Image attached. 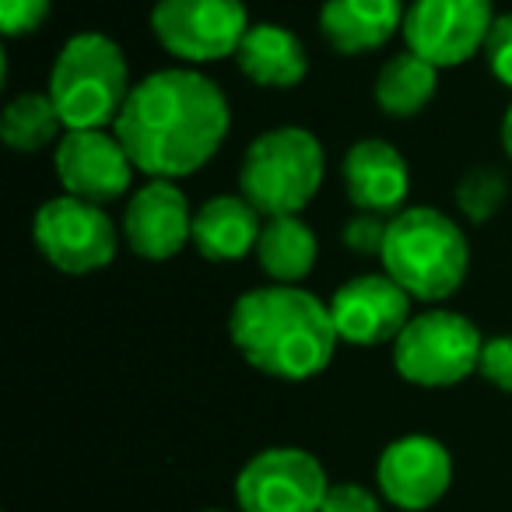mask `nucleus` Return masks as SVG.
Segmentation results:
<instances>
[{
    "label": "nucleus",
    "mask_w": 512,
    "mask_h": 512,
    "mask_svg": "<svg viewBox=\"0 0 512 512\" xmlns=\"http://www.w3.org/2000/svg\"><path fill=\"white\" fill-rule=\"evenodd\" d=\"M232 109L197 67H169L137 81L127 95L116 137L148 179H186L225 144Z\"/></svg>",
    "instance_id": "nucleus-1"
},
{
    "label": "nucleus",
    "mask_w": 512,
    "mask_h": 512,
    "mask_svg": "<svg viewBox=\"0 0 512 512\" xmlns=\"http://www.w3.org/2000/svg\"><path fill=\"white\" fill-rule=\"evenodd\" d=\"M228 337L256 372L281 383L320 376L341 341L330 302L299 285H267L239 295L228 313Z\"/></svg>",
    "instance_id": "nucleus-2"
},
{
    "label": "nucleus",
    "mask_w": 512,
    "mask_h": 512,
    "mask_svg": "<svg viewBox=\"0 0 512 512\" xmlns=\"http://www.w3.org/2000/svg\"><path fill=\"white\" fill-rule=\"evenodd\" d=\"M379 264L411 299L435 306L467 281L470 242L449 214L435 207H404L390 218Z\"/></svg>",
    "instance_id": "nucleus-3"
},
{
    "label": "nucleus",
    "mask_w": 512,
    "mask_h": 512,
    "mask_svg": "<svg viewBox=\"0 0 512 512\" xmlns=\"http://www.w3.org/2000/svg\"><path fill=\"white\" fill-rule=\"evenodd\" d=\"M123 50L102 32H78L50 67V92L67 130H106L120 120L130 95Z\"/></svg>",
    "instance_id": "nucleus-4"
},
{
    "label": "nucleus",
    "mask_w": 512,
    "mask_h": 512,
    "mask_svg": "<svg viewBox=\"0 0 512 512\" xmlns=\"http://www.w3.org/2000/svg\"><path fill=\"white\" fill-rule=\"evenodd\" d=\"M327 155L306 127H278L260 134L239 165V193L264 214H302L323 186Z\"/></svg>",
    "instance_id": "nucleus-5"
},
{
    "label": "nucleus",
    "mask_w": 512,
    "mask_h": 512,
    "mask_svg": "<svg viewBox=\"0 0 512 512\" xmlns=\"http://www.w3.org/2000/svg\"><path fill=\"white\" fill-rule=\"evenodd\" d=\"M481 348V330L463 313L425 309V313H414L393 341V369L411 386L442 390L474 376Z\"/></svg>",
    "instance_id": "nucleus-6"
},
{
    "label": "nucleus",
    "mask_w": 512,
    "mask_h": 512,
    "mask_svg": "<svg viewBox=\"0 0 512 512\" xmlns=\"http://www.w3.org/2000/svg\"><path fill=\"white\" fill-rule=\"evenodd\" d=\"M32 235L46 264L64 274L102 271L116 260V246H120V232L106 207L71 193H60L39 207Z\"/></svg>",
    "instance_id": "nucleus-7"
},
{
    "label": "nucleus",
    "mask_w": 512,
    "mask_h": 512,
    "mask_svg": "<svg viewBox=\"0 0 512 512\" xmlns=\"http://www.w3.org/2000/svg\"><path fill=\"white\" fill-rule=\"evenodd\" d=\"M151 32L169 57L200 67L235 57L249 32V15L242 0H158Z\"/></svg>",
    "instance_id": "nucleus-8"
},
{
    "label": "nucleus",
    "mask_w": 512,
    "mask_h": 512,
    "mask_svg": "<svg viewBox=\"0 0 512 512\" xmlns=\"http://www.w3.org/2000/svg\"><path fill=\"white\" fill-rule=\"evenodd\" d=\"M327 470L309 449L274 446L256 453L235 477L239 512H320Z\"/></svg>",
    "instance_id": "nucleus-9"
},
{
    "label": "nucleus",
    "mask_w": 512,
    "mask_h": 512,
    "mask_svg": "<svg viewBox=\"0 0 512 512\" xmlns=\"http://www.w3.org/2000/svg\"><path fill=\"white\" fill-rule=\"evenodd\" d=\"M495 18L491 0H414L400 32L407 50L442 71L467 64L477 50H484Z\"/></svg>",
    "instance_id": "nucleus-10"
},
{
    "label": "nucleus",
    "mask_w": 512,
    "mask_h": 512,
    "mask_svg": "<svg viewBox=\"0 0 512 512\" xmlns=\"http://www.w3.org/2000/svg\"><path fill=\"white\" fill-rule=\"evenodd\" d=\"M53 165L64 183V193L92 204H113L127 197L134 183V158L123 148L116 130H64L53 151Z\"/></svg>",
    "instance_id": "nucleus-11"
},
{
    "label": "nucleus",
    "mask_w": 512,
    "mask_h": 512,
    "mask_svg": "<svg viewBox=\"0 0 512 512\" xmlns=\"http://www.w3.org/2000/svg\"><path fill=\"white\" fill-rule=\"evenodd\" d=\"M376 481L393 509L425 512L453 484V456L432 435H404L379 453Z\"/></svg>",
    "instance_id": "nucleus-12"
},
{
    "label": "nucleus",
    "mask_w": 512,
    "mask_h": 512,
    "mask_svg": "<svg viewBox=\"0 0 512 512\" xmlns=\"http://www.w3.org/2000/svg\"><path fill=\"white\" fill-rule=\"evenodd\" d=\"M411 295L390 274H362L337 288L330 299V316L344 344L355 348H379L393 344L400 330L411 323Z\"/></svg>",
    "instance_id": "nucleus-13"
},
{
    "label": "nucleus",
    "mask_w": 512,
    "mask_h": 512,
    "mask_svg": "<svg viewBox=\"0 0 512 512\" xmlns=\"http://www.w3.org/2000/svg\"><path fill=\"white\" fill-rule=\"evenodd\" d=\"M193 207L176 179H148L141 190L130 193L123 211V235L130 249L151 264L172 260L193 242Z\"/></svg>",
    "instance_id": "nucleus-14"
},
{
    "label": "nucleus",
    "mask_w": 512,
    "mask_h": 512,
    "mask_svg": "<svg viewBox=\"0 0 512 512\" xmlns=\"http://www.w3.org/2000/svg\"><path fill=\"white\" fill-rule=\"evenodd\" d=\"M344 190L358 211L369 214H400L411 193V169L404 155L383 137L355 141L344 155Z\"/></svg>",
    "instance_id": "nucleus-15"
},
{
    "label": "nucleus",
    "mask_w": 512,
    "mask_h": 512,
    "mask_svg": "<svg viewBox=\"0 0 512 512\" xmlns=\"http://www.w3.org/2000/svg\"><path fill=\"white\" fill-rule=\"evenodd\" d=\"M264 221V214L242 193H221L204 200L193 214V246L211 264H235L242 256L256 253Z\"/></svg>",
    "instance_id": "nucleus-16"
},
{
    "label": "nucleus",
    "mask_w": 512,
    "mask_h": 512,
    "mask_svg": "<svg viewBox=\"0 0 512 512\" xmlns=\"http://www.w3.org/2000/svg\"><path fill=\"white\" fill-rule=\"evenodd\" d=\"M404 0H323L320 32L344 57L372 53L404 29Z\"/></svg>",
    "instance_id": "nucleus-17"
},
{
    "label": "nucleus",
    "mask_w": 512,
    "mask_h": 512,
    "mask_svg": "<svg viewBox=\"0 0 512 512\" xmlns=\"http://www.w3.org/2000/svg\"><path fill=\"white\" fill-rule=\"evenodd\" d=\"M235 64L260 88H295L309 74V57L302 39L292 29L274 22L249 25L239 50H235Z\"/></svg>",
    "instance_id": "nucleus-18"
},
{
    "label": "nucleus",
    "mask_w": 512,
    "mask_h": 512,
    "mask_svg": "<svg viewBox=\"0 0 512 512\" xmlns=\"http://www.w3.org/2000/svg\"><path fill=\"white\" fill-rule=\"evenodd\" d=\"M320 242L316 232L299 218V214H281L267 218L260 242H256V260L274 285H299L313 274Z\"/></svg>",
    "instance_id": "nucleus-19"
},
{
    "label": "nucleus",
    "mask_w": 512,
    "mask_h": 512,
    "mask_svg": "<svg viewBox=\"0 0 512 512\" xmlns=\"http://www.w3.org/2000/svg\"><path fill=\"white\" fill-rule=\"evenodd\" d=\"M435 88H439V67L428 64L418 53L404 50L379 67L372 95H376V106L386 116L411 120L435 99Z\"/></svg>",
    "instance_id": "nucleus-20"
},
{
    "label": "nucleus",
    "mask_w": 512,
    "mask_h": 512,
    "mask_svg": "<svg viewBox=\"0 0 512 512\" xmlns=\"http://www.w3.org/2000/svg\"><path fill=\"white\" fill-rule=\"evenodd\" d=\"M60 130L64 120H60L57 106H53L50 92H25L18 99H11L4 106V116H0V137L11 151L18 155H36L46 144L60 141Z\"/></svg>",
    "instance_id": "nucleus-21"
},
{
    "label": "nucleus",
    "mask_w": 512,
    "mask_h": 512,
    "mask_svg": "<svg viewBox=\"0 0 512 512\" xmlns=\"http://www.w3.org/2000/svg\"><path fill=\"white\" fill-rule=\"evenodd\" d=\"M505 197H509V183H505L498 165H474L463 172V179L456 183V204L467 214L474 225L491 221L502 211Z\"/></svg>",
    "instance_id": "nucleus-22"
},
{
    "label": "nucleus",
    "mask_w": 512,
    "mask_h": 512,
    "mask_svg": "<svg viewBox=\"0 0 512 512\" xmlns=\"http://www.w3.org/2000/svg\"><path fill=\"white\" fill-rule=\"evenodd\" d=\"M50 18V0H0V29L8 39H22L43 29Z\"/></svg>",
    "instance_id": "nucleus-23"
},
{
    "label": "nucleus",
    "mask_w": 512,
    "mask_h": 512,
    "mask_svg": "<svg viewBox=\"0 0 512 512\" xmlns=\"http://www.w3.org/2000/svg\"><path fill=\"white\" fill-rule=\"evenodd\" d=\"M477 372L502 393H512V334L484 337Z\"/></svg>",
    "instance_id": "nucleus-24"
},
{
    "label": "nucleus",
    "mask_w": 512,
    "mask_h": 512,
    "mask_svg": "<svg viewBox=\"0 0 512 512\" xmlns=\"http://www.w3.org/2000/svg\"><path fill=\"white\" fill-rule=\"evenodd\" d=\"M386 228H390L386 214L358 211L355 218L344 225V242H348V249H355V253H362V256H379L386 246Z\"/></svg>",
    "instance_id": "nucleus-25"
},
{
    "label": "nucleus",
    "mask_w": 512,
    "mask_h": 512,
    "mask_svg": "<svg viewBox=\"0 0 512 512\" xmlns=\"http://www.w3.org/2000/svg\"><path fill=\"white\" fill-rule=\"evenodd\" d=\"M484 57H488V67L498 85L512 92V15L495 18L488 43H484Z\"/></svg>",
    "instance_id": "nucleus-26"
},
{
    "label": "nucleus",
    "mask_w": 512,
    "mask_h": 512,
    "mask_svg": "<svg viewBox=\"0 0 512 512\" xmlns=\"http://www.w3.org/2000/svg\"><path fill=\"white\" fill-rule=\"evenodd\" d=\"M320 512H383V502L369 488H362V484L344 481V484H330Z\"/></svg>",
    "instance_id": "nucleus-27"
},
{
    "label": "nucleus",
    "mask_w": 512,
    "mask_h": 512,
    "mask_svg": "<svg viewBox=\"0 0 512 512\" xmlns=\"http://www.w3.org/2000/svg\"><path fill=\"white\" fill-rule=\"evenodd\" d=\"M502 148H505V158L512 162V106L505 109V116H502Z\"/></svg>",
    "instance_id": "nucleus-28"
},
{
    "label": "nucleus",
    "mask_w": 512,
    "mask_h": 512,
    "mask_svg": "<svg viewBox=\"0 0 512 512\" xmlns=\"http://www.w3.org/2000/svg\"><path fill=\"white\" fill-rule=\"evenodd\" d=\"M204 512H225V509H204Z\"/></svg>",
    "instance_id": "nucleus-29"
}]
</instances>
